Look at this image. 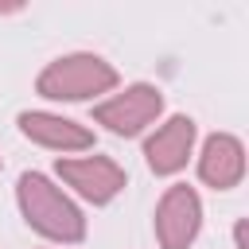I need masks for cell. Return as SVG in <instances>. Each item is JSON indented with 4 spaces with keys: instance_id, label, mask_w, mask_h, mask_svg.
Instances as JSON below:
<instances>
[{
    "instance_id": "1",
    "label": "cell",
    "mask_w": 249,
    "mask_h": 249,
    "mask_svg": "<svg viewBox=\"0 0 249 249\" xmlns=\"http://www.w3.org/2000/svg\"><path fill=\"white\" fill-rule=\"evenodd\" d=\"M16 202H19V214L23 222L43 233L47 241H58V245H78L86 241V214L82 206L43 171H23L16 179Z\"/></svg>"
},
{
    "instance_id": "2",
    "label": "cell",
    "mask_w": 249,
    "mask_h": 249,
    "mask_svg": "<svg viewBox=\"0 0 249 249\" xmlns=\"http://www.w3.org/2000/svg\"><path fill=\"white\" fill-rule=\"evenodd\" d=\"M117 82L121 74L113 62H105L93 51H74V54H58L54 62L39 70L35 93L47 101H89V97L117 89Z\"/></svg>"
},
{
    "instance_id": "3",
    "label": "cell",
    "mask_w": 249,
    "mask_h": 249,
    "mask_svg": "<svg viewBox=\"0 0 249 249\" xmlns=\"http://www.w3.org/2000/svg\"><path fill=\"white\" fill-rule=\"evenodd\" d=\"M160 113H163V93L152 82H132L121 93L93 105V121L113 136H140L160 121Z\"/></svg>"
},
{
    "instance_id": "4",
    "label": "cell",
    "mask_w": 249,
    "mask_h": 249,
    "mask_svg": "<svg viewBox=\"0 0 249 249\" xmlns=\"http://www.w3.org/2000/svg\"><path fill=\"white\" fill-rule=\"evenodd\" d=\"M54 171H58V179H62L78 198H86V202H93V206H109V202L128 187L124 167H121L117 160H109V156H62V160L54 163Z\"/></svg>"
},
{
    "instance_id": "5",
    "label": "cell",
    "mask_w": 249,
    "mask_h": 249,
    "mask_svg": "<svg viewBox=\"0 0 249 249\" xmlns=\"http://www.w3.org/2000/svg\"><path fill=\"white\" fill-rule=\"evenodd\" d=\"M202 230V198L187 183H171L156 202V241L160 249H191Z\"/></svg>"
},
{
    "instance_id": "6",
    "label": "cell",
    "mask_w": 249,
    "mask_h": 249,
    "mask_svg": "<svg viewBox=\"0 0 249 249\" xmlns=\"http://www.w3.org/2000/svg\"><path fill=\"white\" fill-rule=\"evenodd\" d=\"M195 121L187 113H175L167 117L163 124H156V132L144 140V160L156 175H179L187 167V160L195 156Z\"/></svg>"
},
{
    "instance_id": "7",
    "label": "cell",
    "mask_w": 249,
    "mask_h": 249,
    "mask_svg": "<svg viewBox=\"0 0 249 249\" xmlns=\"http://www.w3.org/2000/svg\"><path fill=\"white\" fill-rule=\"evenodd\" d=\"M16 124H19V132H23L31 144L51 148V152H62V156H70V152H89V148H93V132H89L86 124H78V121H70V117H58V113L23 109V113L16 117Z\"/></svg>"
},
{
    "instance_id": "8",
    "label": "cell",
    "mask_w": 249,
    "mask_h": 249,
    "mask_svg": "<svg viewBox=\"0 0 249 249\" xmlns=\"http://www.w3.org/2000/svg\"><path fill=\"white\" fill-rule=\"evenodd\" d=\"M198 179L214 191H233L245 179V144L233 132H210L198 152Z\"/></svg>"
},
{
    "instance_id": "9",
    "label": "cell",
    "mask_w": 249,
    "mask_h": 249,
    "mask_svg": "<svg viewBox=\"0 0 249 249\" xmlns=\"http://www.w3.org/2000/svg\"><path fill=\"white\" fill-rule=\"evenodd\" d=\"M233 249H249V226H245V218H237V226H233Z\"/></svg>"
},
{
    "instance_id": "10",
    "label": "cell",
    "mask_w": 249,
    "mask_h": 249,
    "mask_svg": "<svg viewBox=\"0 0 249 249\" xmlns=\"http://www.w3.org/2000/svg\"><path fill=\"white\" fill-rule=\"evenodd\" d=\"M0 167H4V156H0Z\"/></svg>"
}]
</instances>
